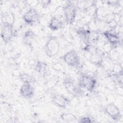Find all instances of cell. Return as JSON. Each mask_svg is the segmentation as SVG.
<instances>
[{"label":"cell","instance_id":"cell-1","mask_svg":"<svg viewBox=\"0 0 123 123\" xmlns=\"http://www.w3.org/2000/svg\"><path fill=\"white\" fill-rule=\"evenodd\" d=\"M14 17L8 20L2 19L0 36L2 40L5 44L9 43L14 36Z\"/></svg>","mask_w":123,"mask_h":123},{"label":"cell","instance_id":"cell-2","mask_svg":"<svg viewBox=\"0 0 123 123\" xmlns=\"http://www.w3.org/2000/svg\"><path fill=\"white\" fill-rule=\"evenodd\" d=\"M77 8L75 3L72 1H67L62 6L63 19L67 25H73L76 21Z\"/></svg>","mask_w":123,"mask_h":123},{"label":"cell","instance_id":"cell-3","mask_svg":"<svg viewBox=\"0 0 123 123\" xmlns=\"http://www.w3.org/2000/svg\"><path fill=\"white\" fill-rule=\"evenodd\" d=\"M78 84L82 89L92 92L96 87L97 80L93 74L84 73L81 75Z\"/></svg>","mask_w":123,"mask_h":123},{"label":"cell","instance_id":"cell-4","mask_svg":"<svg viewBox=\"0 0 123 123\" xmlns=\"http://www.w3.org/2000/svg\"><path fill=\"white\" fill-rule=\"evenodd\" d=\"M60 48V42L56 37H50L44 47L46 55L49 58H52L58 54Z\"/></svg>","mask_w":123,"mask_h":123},{"label":"cell","instance_id":"cell-5","mask_svg":"<svg viewBox=\"0 0 123 123\" xmlns=\"http://www.w3.org/2000/svg\"><path fill=\"white\" fill-rule=\"evenodd\" d=\"M62 84L66 91L70 95L74 97L81 96L83 95V89L72 77H65L63 80Z\"/></svg>","mask_w":123,"mask_h":123},{"label":"cell","instance_id":"cell-6","mask_svg":"<svg viewBox=\"0 0 123 123\" xmlns=\"http://www.w3.org/2000/svg\"><path fill=\"white\" fill-rule=\"evenodd\" d=\"M101 35L107 40L110 44L111 50L116 49L118 47L122 45V39L120 36L119 33L111 30L104 31Z\"/></svg>","mask_w":123,"mask_h":123},{"label":"cell","instance_id":"cell-7","mask_svg":"<svg viewBox=\"0 0 123 123\" xmlns=\"http://www.w3.org/2000/svg\"><path fill=\"white\" fill-rule=\"evenodd\" d=\"M62 60L69 67L77 68L81 64L80 57L77 52L74 49H72L64 54Z\"/></svg>","mask_w":123,"mask_h":123},{"label":"cell","instance_id":"cell-8","mask_svg":"<svg viewBox=\"0 0 123 123\" xmlns=\"http://www.w3.org/2000/svg\"><path fill=\"white\" fill-rule=\"evenodd\" d=\"M22 18L26 25L32 26L40 21V15L36 9L31 7L24 13Z\"/></svg>","mask_w":123,"mask_h":123},{"label":"cell","instance_id":"cell-9","mask_svg":"<svg viewBox=\"0 0 123 123\" xmlns=\"http://www.w3.org/2000/svg\"><path fill=\"white\" fill-rule=\"evenodd\" d=\"M106 114L114 122H117L122 118V114L118 107L114 103L111 102L106 104L104 107Z\"/></svg>","mask_w":123,"mask_h":123},{"label":"cell","instance_id":"cell-10","mask_svg":"<svg viewBox=\"0 0 123 123\" xmlns=\"http://www.w3.org/2000/svg\"><path fill=\"white\" fill-rule=\"evenodd\" d=\"M51 101L56 106L62 108L66 109L70 104L69 98L62 94L54 93L51 96Z\"/></svg>","mask_w":123,"mask_h":123},{"label":"cell","instance_id":"cell-11","mask_svg":"<svg viewBox=\"0 0 123 123\" xmlns=\"http://www.w3.org/2000/svg\"><path fill=\"white\" fill-rule=\"evenodd\" d=\"M64 24L63 16L54 15L50 19L48 27L51 31L55 32L62 29L64 26Z\"/></svg>","mask_w":123,"mask_h":123},{"label":"cell","instance_id":"cell-12","mask_svg":"<svg viewBox=\"0 0 123 123\" xmlns=\"http://www.w3.org/2000/svg\"><path fill=\"white\" fill-rule=\"evenodd\" d=\"M21 96L25 99L32 98L35 94V89L32 84L23 83L20 88Z\"/></svg>","mask_w":123,"mask_h":123},{"label":"cell","instance_id":"cell-13","mask_svg":"<svg viewBox=\"0 0 123 123\" xmlns=\"http://www.w3.org/2000/svg\"><path fill=\"white\" fill-rule=\"evenodd\" d=\"M34 69L37 73L44 75L48 71V65L44 61L37 60L35 62Z\"/></svg>","mask_w":123,"mask_h":123},{"label":"cell","instance_id":"cell-14","mask_svg":"<svg viewBox=\"0 0 123 123\" xmlns=\"http://www.w3.org/2000/svg\"><path fill=\"white\" fill-rule=\"evenodd\" d=\"M36 37L35 32L31 29H28L23 34L22 37V42L26 45L30 46L32 41Z\"/></svg>","mask_w":123,"mask_h":123},{"label":"cell","instance_id":"cell-15","mask_svg":"<svg viewBox=\"0 0 123 123\" xmlns=\"http://www.w3.org/2000/svg\"><path fill=\"white\" fill-rule=\"evenodd\" d=\"M18 77L20 80L23 83H29L32 84L34 81V77L27 73H21L18 75Z\"/></svg>","mask_w":123,"mask_h":123},{"label":"cell","instance_id":"cell-16","mask_svg":"<svg viewBox=\"0 0 123 123\" xmlns=\"http://www.w3.org/2000/svg\"><path fill=\"white\" fill-rule=\"evenodd\" d=\"M60 117L61 120L65 122H74L77 120V118L74 114L69 112L62 113L60 114Z\"/></svg>","mask_w":123,"mask_h":123},{"label":"cell","instance_id":"cell-17","mask_svg":"<svg viewBox=\"0 0 123 123\" xmlns=\"http://www.w3.org/2000/svg\"><path fill=\"white\" fill-rule=\"evenodd\" d=\"M77 122L78 123H93L95 122L94 119H92L91 117L89 116H84L81 117L79 119H78Z\"/></svg>","mask_w":123,"mask_h":123},{"label":"cell","instance_id":"cell-18","mask_svg":"<svg viewBox=\"0 0 123 123\" xmlns=\"http://www.w3.org/2000/svg\"><path fill=\"white\" fill-rule=\"evenodd\" d=\"M51 1L49 0V1H46V0H42L41 1V4H42V7L44 8H47L48 6H49L51 4Z\"/></svg>","mask_w":123,"mask_h":123}]
</instances>
